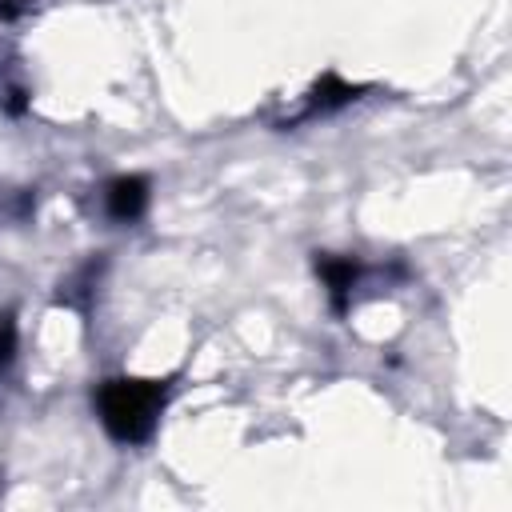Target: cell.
Wrapping results in <instances>:
<instances>
[{
  "mask_svg": "<svg viewBox=\"0 0 512 512\" xmlns=\"http://www.w3.org/2000/svg\"><path fill=\"white\" fill-rule=\"evenodd\" d=\"M168 404V380H136V376H112L96 388V412L112 440L120 444H144L160 412Z\"/></svg>",
  "mask_w": 512,
  "mask_h": 512,
  "instance_id": "1",
  "label": "cell"
},
{
  "mask_svg": "<svg viewBox=\"0 0 512 512\" xmlns=\"http://www.w3.org/2000/svg\"><path fill=\"white\" fill-rule=\"evenodd\" d=\"M360 96V88L356 84H344L336 72H328L320 84H312L304 96H300V104L292 108V112H284V116H276L272 124L276 128H292V124H304V120H316V116H328V112H336V108H344V104H352Z\"/></svg>",
  "mask_w": 512,
  "mask_h": 512,
  "instance_id": "2",
  "label": "cell"
},
{
  "mask_svg": "<svg viewBox=\"0 0 512 512\" xmlns=\"http://www.w3.org/2000/svg\"><path fill=\"white\" fill-rule=\"evenodd\" d=\"M148 208V180L144 176H116L104 188V212L116 224H132Z\"/></svg>",
  "mask_w": 512,
  "mask_h": 512,
  "instance_id": "3",
  "label": "cell"
},
{
  "mask_svg": "<svg viewBox=\"0 0 512 512\" xmlns=\"http://www.w3.org/2000/svg\"><path fill=\"white\" fill-rule=\"evenodd\" d=\"M316 272L324 276L336 312H344L352 300V288L360 284V264L352 256H316Z\"/></svg>",
  "mask_w": 512,
  "mask_h": 512,
  "instance_id": "4",
  "label": "cell"
},
{
  "mask_svg": "<svg viewBox=\"0 0 512 512\" xmlns=\"http://www.w3.org/2000/svg\"><path fill=\"white\" fill-rule=\"evenodd\" d=\"M12 356H16V324H12V316L4 312V316H0V372L12 364Z\"/></svg>",
  "mask_w": 512,
  "mask_h": 512,
  "instance_id": "5",
  "label": "cell"
},
{
  "mask_svg": "<svg viewBox=\"0 0 512 512\" xmlns=\"http://www.w3.org/2000/svg\"><path fill=\"white\" fill-rule=\"evenodd\" d=\"M24 12H32V0H0V24L16 20V16H24Z\"/></svg>",
  "mask_w": 512,
  "mask_h": 512,
  "instance_id": "6",
  "label": "cell"
}]
</instances>
